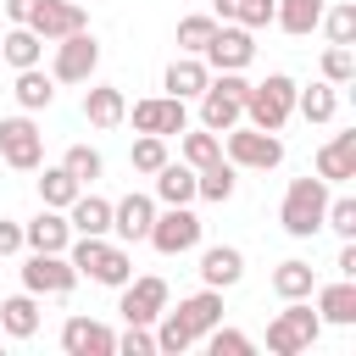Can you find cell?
Instances as JSON below:
<instances>
[{"label": "cell", "instance_id": "6da1fadb", "mask_svg": "<svg viewBox=\"0 0 356 356\" xmlns=\"http://www.w3.org/2000/svg\"><path fill=\"white\" fill-rule=\"evenodd\" d=\"M67 261L78 267V278L89 273V278L106 284V289H122V284L134 278V256H128V245H111L106 234H72Z\"/></svg>", "mask_w": 356, "mask_h": 356}, {"label": "cell", "instance_id": "7a4b0ae2", "mask_svg": "<svg viewBox=\"0 0 356 356\" xmlns=\"http://www.w3.org/2000/svg\"><path fill=\"white\" fill-rule=\"evenodd\" d=\"M295 78L289 72H267L261 83H250V95H245V117H250V128H267V134H278L289 117H295Z\"/></svg>", "mask_w": 356, "mask_h": 356}, {"label": "cell", "instance_id": "3957f363", "mask_svg": "<svg viewBox=\"0 0 356 356\" xmlns=\"http://www.w3.org/2000/svg\"><path fill=\"white\" fill-rule=\"evenodd\" d=\"M323 206H328V184L323 178H289L284 189V206H278V222L289 239H312L323 228Z\"/></svg>", "mask_w": 356, "mask_h": 356}, {"label": "cell", "instance_id": "277c9868", "mask_svg": "<svg viewBox=\"0 0 356 356\" xmlns=\"http://www.w3.org/2000/svg\"><path fill=\"white\" fill-rule=\"evenodd\" d=\"M323 339V317L306 306V300H284V312L267 323V350L273 356H300Z\"/></svg>", "mask_w": 356, "mask_h": 356}, {"label": "cell", "instance_id": "5b68a950", "mask_svg": "<svg viewBox=\"0 0 356 356\" xmlns=\"http://www.w3.org/2000/svg\"><path fill=\"white\" fill-rule=\"evenodd\" d=\"M222 156L234 161V167H250V172H267V167H278L284 161V139L278 134H267V128H228L222 134Z\"/></svg>", "mask_w": 356, "mask_h": 356}, {"label": "cell", "instance_id": "8992f818", "mask_svg": "<svg viewBox=\"0 0 356 356\" xmlns=\"http://www.w3.org/2000/svg\"><path fill=\"white\" fill-rule=\"evenodd\" d=\"M95 67H100V44H95L89 28L56 39V61H50V78H56V83H89Z\"/></svg>", "mask_w": 356, "mask_h": 356}, {"label": "cell", "instance_id": "52a82bcc", "mask_svg": "<svg viewBox=\"0 0 356 356\" xmlns=\"http://www.w3.org/2000/svg\"><path fill=\"white\" fill-rule=\"evenodd\" d=\"M200 228H206V222H200L189 206H167V211H156V222H150L145 239H150L161 256H189V250L200 245Z\"/></svg>", "mask_w": 356, "mask_h": 356}, {"label": "cell", "instance_id": "ba28073f", "mask_svg": "<svg viewBox=\"0 0 356 356\" xmlns=\"http://www.w3.org/2000/svg\"><path fill=\"white\" fill-rule=\"evenodd\" d=\"M78 267L67 261V250H33L22 261V289L28 295H72Z\"/></svg>", "mask_w": 356, "mask_h": 356}, {"label": "cell", "instance_id": "9c48e42d", "mask_svg": "<svg viewBox=\"0 0 356 356\" xmlns=\"http://www.w3.org/2000/svg\"><path fill=\"white\" fill-rule=\"evenodd\" d=\"M200 61L217 67V72H245V67L256 61V39H250V28H239V22H217V33L206 39Z\"/></svg>", "mask_w": 356, "mask_h": 356}, {"label": "cell", "instance_id": "30bf717a", "mask_svg": "<svg viewBox=\"0 0 356 356\" xmlns=\"http://www.w3.org/2000/svg\"><path fill=\"white\" fill-rule=\"evenodd\" d=\"M0 161L17 172H33L44 161V134L33 128V117H0Z\"/></svg>", "mask_w": 356, "mask_h": 356}, {"label": "cell", "instance_id": "8fae6325", "mask_svg": "<svg viewBox=\"0 0 356 356\" xmlns=\"http://www.w3.org/2000/svg\"><path fill=\"white\" fill-rule=\"evenodd\" d=\"M122 122H134V134H184L189 128V111L178 95H150V100H134V111H122Z\"/></svg>", "mask_w": 356, "mask_h": 356}, {"label": "cell", "instance_id": "7c38bea8", "mask_svg": "<svg viewBox=\"0 0 356 356\" xmlns=\"http://www.w3.org/2000/svg\"><path fill=\"white\" fill-rule=\"evenodd\" d=\"M117 312H122V323H156L161 312H167V278H156V273H145V278H128L122 284V300H117Z\"/></svg>", "mask_w": 356, "mask_h": 356}, {"label": "cell", "instance_id": "4fadbf2b", "mask_svg": "<svg viewBox=\"0 0 356 356\" xmlns=\"http://www.w3.org/2000/svg\"><path fill=\"white\" fill-rule=\"evenodd\" d=\"M89 17H83V0H39L33 6V17H28V28L44 39V44H56V39H67V33H78Z\"/></svg>", "mask_w": 356, "mask_h": 356}, {"label": "cell", "instance_id": "5bb4252c", "mask_svg": "<svg viewBox=\"0 0 356 356\" xmlns=\"http://www.w3.org/2000/svg\"><path fill=\"white\" fill-rule=\"evenodd\" d=\"M61 350L67 356H117V334L95 317H67L61 323Z\"/></svg>", "mask_w": 356, "mask_h": 356}, {"label": "cell", "instance_id": "9a60e30c", "mask_svg": "<svg viewBox=\"0 0 356 356\" xmlns=\"http://www.w3.org/2000/svg\"><path fill=\"white\" fill-rule=\"evenodd\" d=\"M150 222H156V200H150V195H122V200H111V234H117V245H139V239L150 234Z\"/></svg>", "mask_w": 356, "mask_h": 356}, {"label": "cell", "instance_id": "2e32d148", "mask_svg": "<svg viewBox=\"0 0 356 356\" xmlns=\"http://www.w3.org/2000/svg\"><path fill=\"white\" fill-rule=\"evenodd\" d=\"M239 117H245V100H239V95H228V89L211 78V83L200 89V128H211V134H228Z\"/></svg>", "mask_w": 356, "mask_h": 356}, {"label": "cell", "instance_id": "e0dca14e", "mask_svg": "<svg viewBox=\"0 0 356 356\" xmlns=\"http://www.w3.org/2000/svg\"><path fill=\"white\" fill-rule=\"evenodd\" d=\"M22 245H28V250H67V245H72V222H67V211L44 206L33 222H22Z\"/></svg>", "mask_w": 356, "mask_h": 356}, {"label": "cell", "instance_id": "ac0fdd59", "mask_svg": "<svg viewBox=\"0 0 356 356\" xmlns=\"http://www.w3.org/2000/svg\"><path fill=\"white\" fill-rule=\"evenodd\" d=\"M195 273H200V284H211V289H234V284L245 278V256H239L234 245H206Z\"/></svg>", "mask_w": 356, "mask_h": 356}, {"label": "cell", "instance_id": "d6986e66", "mask_svg": "<svg viewBox=\"0 0 356 356\" xmlns=\"http://www.w3.org/2000/svg\"><path fill=\"white\" fill-rule=\"evenodd\" d=\"M178 323L195 334V339H206V328H217L222 323V289H195V295H184L178 300Z\"/></svg>", "mask_w": 356, "mask_h": 356}, {"label": "cell", "instance_id": "ffe728a7", "mask_svg": "<svg viewBox=\"0 0 356 356\" xmlns=\"http://www.w3.org/2000/svg\"><path fill=\"white\" fill-rule=\"evenodd\" d=\"M317 178H323V184L356 178V134H334V139L317 150Z\"/></svg>", "mask_w": 356, "mask_h": 356}, {"label": "cell", "instance_id": "44dd1931", "mask_svg": "<svg viewBox=\"0 0 356 356\" xmlns=\"http://www.w3.org/2000/svg\"><path fill=\"white\" fill-rule=\"evenodd\" d=\"M234 184H239V167H234L228 156H217V161L195 167V200H211V206H222V200H234Z\"/></svg>", "mask_w": 356, "mask_h": 356}, {"label": "cell", "instance_id": "7402d4cb", "mask_svg": "<svg viewBox=\"0 0 356 356\" xmlns=\"http://www.w3.org/2000/svg\"><path fill=\"white\" fill-rule=\"evenodd\" d=\"M150 178H156V200L161 206H189L195 200V167L189 161H161Z\"/></svg>", "mask_w": 356, "mask_h": 356}, {"label": "cell", "instance_id": "603a6c76", "mask_svg": "<svg viewBox=\"0 0 356 356\" xmlns=\"http://www.w3.org/2000/svg\"><path fill=\"white\" fill-rule=\"evenodd\" d=\"M0 56H6L17 72H22V67H39V61H44V39H39L28 22H11V28L0 33Z\"/></svg>", "mask_w": 356, "mask_h": 356}, {"label": "cell", "instance_id": "cb8c5ba5", "mask_svg": "<svg viewBox=\"0 0 356 356\" xmlns=\"http://www.w3.org/2000/svg\"><path fill=\"white\" fill-rule=\"evenodd\" d=\"M317 317H323V323H339V328H350V323H356V278L323 284V289H317Z\"/></svg>", "mask_w": 356, "mask_h": 356}, {"label": "cell", "instance_id": "d4e9b609", "mask_svg": "<svg viewBox=\"0 0 356 356\" xmlns=\"http://www.w3.org/2000/svg\"><path fill=\"white\" fill-rule=\"evenodd\" d=\"M0 334H11V339H33L39 334V295H11V300H0Z\"/></svg>", "mask_w": 356, "mask_h": 356}, {"label": "cell", "instance_id": "484cf974", "mask_svg": "<svg viewBox=\"0 0 356 356\" xmlns=\"http://www.w3.org/2000/svg\"><path fill=\"white\" fill-rule=\"evenodd\" d=\"M122 111H128V100H122L117 83H95V89H83V117H89L95 128H117Z\"/></svg>", "mask_w": 356, "mask_h": 356}, {"label": "cell", "instance_id": "4316f807", "mask_svg": "<svg viewBox=\"0 0 356 356\" xmlns=\"http://www.w3.org/2000/svg\"><path fill=\"white\" fill-rule=\"evenodd\" d=\"M67 222H72V234H111V200L78 189V200L67 206Z\"/></svg>", "mask_w": 356, "mask_h": 356}, {"label": "cell", "instance_id": "83f0119b", "mask_svg": "<svg viewBox=\"0 0 356 356\" xmlns=\"http://www.w3.org/2000/svg\"><path fill=\"white\" fill-rule=\"evenodd\" d=\"M312 289H317V273H312V261H278L273 267V295L278 300H312Z\"/></svg>", "mask_w": 356, "mask_h": 356}, {"label": "cell", "instance_id": "f1b7e54d", "mask_svg": "<svg viewBox=\"0 0 356 356\" xmlns=\"http://www.w3.org/2000/svg\"><path fill=\"white\" fill-rule=\"evenodd\" d=\"M323 0H273V22L284 28V33H295V39H306L317 22H323Z\"/></svg>", "mask_w": 356, "mask_h": 356}, {"label": "cell", "instance_id": "f546056e", "mask_svg": "<svg viewBox=\"0 0 356 356\" xmlns=\"http://www.w3.org/2000/svg\"><path fill=\"white\" fill-rule=\"evenodd\" d=\"M206 83H211V67H206L200 56H178V61L167 67V95H178V100H195Z\"/></svg>", "mask_w": 356, "mask_h": 356}, {"label": "cell", "instance_id": "4dcf8cb0", "mask_svg": "<svg viewBox=\"0 0 356 356\" xmlns=\"http://www.w3.org/2000/svg\"><path fill=\"white\" fill-rule=\"evenodd\" d=\"M11 95H17V106H22V111H44V106L56 100V78H50L44 67H22V72H17V83H11Z\"/></svg>", "mask_w": 356, "mask_h": 356}, {"label": "cell", "instance_id": "1f68e13d", "mask_svg": "<svg viewBox=\"0 0 356 356\" xmlns=\"http://www.w3.org/2000/svg\"><path fill=\"white\" fill-rule=\"evenodd\" d=\"M295 111H300L306 122H334V111H339V95H334V83H328V78H317V83L295 89Z\"/></svg>", "mask_w": 356, "mask_h": 356}, {"label": "cell", "instance_id": "d6a6232c", "mask_svg": "<svg viewBox=\"0 0 356 356\" xmlns=\"http://www.w3.org/2000/svg\"><path fill=\"white\" fill-rule=\"evenodd\" d=\"M217 22H239V28H267L273 22V0H211Z\"/></svg>", "mask_w": 356, "mask_h": 356}, {"label": "cell", "instance_id": "836d02e7", "mask_svg": "<svg viewBox=\"0 0 356 356\" xmlns=\"http://www.w3.org/2000/svg\"><path fill=\"white\" fill-rule=\"evenodd\" d=\"M72 200H78V178H72L67 167H44V178H39V206L67 211Z\"/></svg>", "mask_w": 356, "mask_h": 356}, {"label": "cell", "instance_id": "e575fe53", "mask_svg": "<svg viewBox=\"0 0 356 356\" xmlns=\"http://www.w3.org/2000/svg\"><path fill=\"white\" fill-rule=\"evenodd\" d=\"M61 167L78 178V189H89V184L106 172V161H100V150H95V145H72V150L61 156Z\"/></svg>", "mask_w": 356, "mask_h": 356}, {"label": "cell", "instance_id": "d590c367", "mask_svg": "<svg viewBox=\"0 0 356 356\" xmlns=\"http://www.w3.org/2000/svg\"><path fill=\"white\" fill-rule=\"evenodd\" d=\"M222 156V134H211V128H184V161L189 167H206V161H217Z\"/></svg>", "mask_w": 356, "mask_h": 356}, {"label": "cell", "instance_id": "8d00e7d4", "mask_svg": "<svg viewBox=\"0 0 356 356\" xmlns=\"http://www.w3.org/2000/svg\"><path fill=\"white\" fill-rule=\"evenodd\" d=\"M156 323H161V328H156V350H161V356H184V350L195 345V334L178 323V312H161Z\"/></svg>", "mask_w": 356, "mask_h": 356}, {"label": "cell", "instance_id": "74e56055", "mask_svg": "<svg viewBox=\"0 0 356 356\" xmlns=\"http://www.w3.org/2000/svg\"><path fill=\"white\" fill-rule=\"evenodd\" d=\"M317 28H328V44H356V6L345 0V6L323 11V22H317Z\"/></svg>", "mask_w": 356, "mask_h": 356}, {"label": "cell", "instance_id": "f35d334b", "mask_svg": "<svg viewBox=\"0 0 356 356\" xmlns=\"http://www.w3.org/2000/svg\"><path fill=\"white\" fill-rule=\"evenodd\" d=\"M211 33H217V17H184V22H178V50H184V56H200Z\"/></svg>", "mask_w": 356, "mask_h": 356}, {"label": "cell", "instance_id": "ab89813d", "mask_svg": "<svg viewBox=\"0 0 356 356\" xmlns=\"http://www.w3.org/2000/svg\"><path fill=\"white\" fill-rule=\"evenodd\" d=\"M128 161H134V172H156V167L167 161V139H161V134H139L134 150H128Z\"/></svg>", "mask_w": 356, "mask_h": 356}, {"label": "cell", "instance_id": "60d3db41", "mask_svg": "<svg viewBox=\"0 0 356 356\" xmlns=\"http://www.w3.org/2000/svg\"><path fill=\"white\" fill-rule=\"evenodd\" d=\"M323 228H334L339 239H356V200L350 195H328V206H323Z\"/></svg>", "mask_w": 356, "mask_h": 356}, {"label": "cell", "instance_id": "b9f144b4", "mask_svg": "<svg viewBox=\"0 0 356 356\" xmlns=\"http://www.w3.org/2000/svg\"><path fill=\"white\" fill-rule=\"evenodd\" d=\"M206 345H211V356H250L256 350V339L250 334H239V328H206Z\"/></svg>", "mask_w": 356, "mask_h": 356}, {"label": "cell", "instance_id": "7bdbcfd3", "mask_svg": "<svg viewBox=\"0 0 356 356\" xmlns=\"http://www.w3.org/2000/svg\"><path fill=\"white\" fill-rule=\"evenodd\" d=\"M323 78H328L334 89L356 78V56H350V44H328V50H323Z\"/></svg>", "mask_w": 356, "mask_h": 356}, {"label": "cell", "instance_id": "ee69618b", "mask_svg": "<svg viewBox=\"0 0 356 356\" xmlns=\"http://www.w3.org/2000/svg\"><path fill=\"white\" fill-rule=\"evenodd\" d=\"M117 350H122V356H156V334H150L145 323H128V328L117 334Z\"/></svg>", "mask_w": 356, "mask_h": 356}, {"label": "cell", "instance_id": "f6af8a7d", "mask_svg": "<svg viewBox=\"0 0 356 356\" xmlns=\"http://www.w3.org/2000/svg\"><path fill=\"white\" fill-rule=\"evenodd\" d=\"M17 250H22V222L0 217V261H6V256H17Z\"/></svg>", "mask_w": 356, "mask_h": 356}, {"label": "cell", "instance_id": "bcb514c9", "mask_svg": "<svg viewBox=\"0 0 356 356\" xmlns=\"http://www.w3.org/2000/svg\"><path fill=\"white\" fill-rule=\"evenodd\" d=\"M334 267H339V278H356V239L339 245V261H334Z\"/></svg>", "mask_w": 356, "mask_h": 356}, {"label": "cell", "instance_id": "7dc6e473", "mask_svg": "<svg viewBox=\"0 0 356 356\" xmlns=\"http://www.w3.org/2000/svg\"><path fill=\"white\" fill-rule=\"evenodd\" d=\"M33 6H39V0H6V17H11V22H28Z\"/></svg>", "mask_w": 356, "mask_h": 356}]
</instances>
